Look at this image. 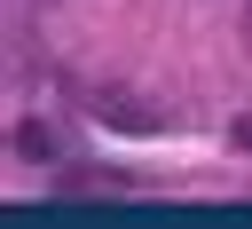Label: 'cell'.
<instances>
[{
    "label": "cell",
    "instance_id": "cell-1",
    "mask_svg": "<svg viewBox=\"0 0 252 229\" xmlns=\"http://www.w3.org/2000/svg\"><path fill=\"white\" fill-rule=\"evenodd\" d=\"M110 134H165V103H150V95H134V87H87L79 95Z\"/></svg>",
    "mask_w": 252,
    "mask_h": 229
},
{
    "label": "cell",
    "instance_id": "cell-2",
    "mask_svg": "<svg viewBox=\"0 0 252 229\" xmlns=\"http://www.w3.org/2000/svg\"><path fill=\"white\" fill-rule=\"evenodd\" d=\"M8 134H16V158H55V134H47L39 118H16Z\"/></svg>",
    "mask_w": 252,
    "mask_h": 229
},
{
    "label": "cell",
    "instance_id": "cell-3",
    "mask_svg": "<svg viewBox=\"0 0 252 229\" xmlns=\"http://www.w3.org/2000/svg\"><path fill=\"white\" fill-rule=\"evenodd\" d=\"M236 142H244V150H252V118H236Z\"/></svg>",
    "mask_w": 252,
    "mask_h": 229
},
{
    "label": "cell",
    "instance_id": "cell-4",
    "mask_svg": "<svg viewBox=\"0 0 252 229\" xmlns=\"http://www.w3.org/2000/svg\"><path fill=\"white\" fill-rule=\"evenodd\" d=\"M244 39H252V8H244Z\"/></svg>",
    "mask_w": 252,
    "mask_h": 229
}]
</instances>
